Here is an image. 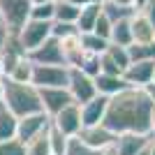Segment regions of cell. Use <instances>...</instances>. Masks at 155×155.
<instances>
[{"instance_id": "5b68a950", "label": "cell", "mask_w": 155, "mask_h": 155, "mask_svg": "<svg viewBox=\"0 0 155 155\" xmlns=\"http://www.w3.org/2000/svg\"><path fill=\"white\" fill-rule=\"evenodd\" d=\"M70 67L67 65H35L32 67V86L37 88H67Z\"/></svg>"}, {"instance_id": "8d00e7d4", "label": "cell", "mask_w": 155, "mask_h": 155, "mask_svg": "<svg viewBox=\"0 0 155 155\" xmlns=\"http://www.w3.org/2000/svg\"><path fill=\"white\" fill-rule=\"evenodd\" d=\"M7 39H9V32H7V28L0 23V53H2V49H5Z\"/></svg>"}, {"instance_id": "d4e9b609", "label": "cell", "mask_w": 155, "mask_h": 155, "mask_svg": "<svg viewBox=\"0 0 155 155\" xmlns=\"http://www.w3.org/2000/svg\"><path fill=\"white\" fill-rule=\"evenodd\" d=\"M79 12H81L79 5H72V2H67V0H56L53 21H60V23H77Z\"/></svg>"}, {"instance_id": "ab89813d", "label": "cell", "mask_w": 155, "mask_h": 155, "mask_svg": "<svg viewBox=\"0 0 155 155\" xmlns=\"http://www.w3.org/2000/svg\"><path fill=\"white\" fill-rule=\"evenodd\" d=\"M150 123H153V130H155V102H153V107H150Z\"/></svg>"}, {"instance_id": "4dcf8cb0", "label": "cell", "mask_w": 155, "mask_h": 155, "mask_svg": "<svg viewBox=\"0 0 155 155\" xmlns=\"http://www.w3.org/2000/svg\"><path fill=\"white\" fill-rule=\"evenodd\" d=\"M65 155H102V150L91 148V146H86L79 137H74V139H70V146H67V153Z\"/></svg>"}, {"instance_id": "d6a6232c", "label": "cell", "mask_w": 155, "mask_h": 155, "mask_svg": "<svg viewBox=\"0 0 155 155\" xmlns=\"http://www.w3.org/2000/svg\"><path fill=\"white\" fill-rule=\"evenodd\" d=\"M0 155H26V146H23L19 139L0 141Z\"/></svg>"}, {"instance_id": "8992f818", "label": "cell", "mask_w": 155, "mask_h": 155, "mask_svg": "<svg viewBox=\"0 0 155 155\" xmlns=\"http://www.w3.org/2000/svg\"><path fill=\"white\" fill-rule=\"evenodd\" d=\"M67 91H70L74 104L84 107L86 102H91L93 97H97V88H95V79L84 74L81 70L70 67V81H67Z\"/></svg>"}, {"instance_id": "9a60e30c", "label": "cell", "mask_w": 155, "mask_h": 155, "mask_svg": "<svg viewBox=\"0 0 155 155\" xmlns=\"http://www.w3.org/2000/svg\"><path fill=\"white\" fill-rule=\"evenodd\" d=\"M107 107H109V97H104V95H97V97H93L91 102H86L81 107L84 127H88V125H102L104 116H107Z\"/></svg>"}, {"instance_id": "d6986e66", "label": "cell", "mask_w": 155, "mask_h": 155, "mask_svg": "<svg viewBox=\"0 0 155 155\" xmlns=\"http://www.w3.org/2000/svg\"><path fill=\"white\" fill-rule=\"evenodd\" d=\"M100 16H102V2L84 5L81 12H79V19H77V30L79 32H93Z\"/></svg>"}, {"instance_id": "7a4b0ae2", "label": "cell", "mask_w": 155, "mask_h": 155, "mask_svg": "<svg viewBox=\"0 0 155 155\" xmlns=\"http://www.w3.org/2000/svg\"><path fill=\"white\" fill-rule=\"evenodd\" d=\"M2 104L12 111L16 118L37 114L42 109V100H39V88L32 84H19L12 79L2 77Z\"/></svg>"}, {"instance_id": "484cf974", "label": "cell", "mask_w": 155, "mask_h": 155, "mask_svg": "<svg viewBox=\"0 0 155 155\" xmlns=\"http://www.w3.org/2000/svg\"><path fill=\"white\" fill-rule=\"evenodd\" d=\"M26 155H51V143H49V130H44L39 137L26 143Z\"/></svg>"}, {"instance_id": "4fadbf2b", "label": "cell", "mask_w": 155, "mask_h": 155, "mask_svg": "<svg viewBox=\"0 0 155 155\" xmlns=\"http://www.w3.org/2000/svg\"><path fill=\"white\" fill-rule=\"evenodd\" d=\"M155 60H143V63H130L123 72V79L130 88H146L153 81Z\"/></svg>"}, {"instance_id": "44dd1931", "label": "cell", "mask_w": 155, "mask_h": 155, "mask_svg": "<svg viewBox=\"0 0 155 155\" xmlns=\"http://www.w3.org/2000/svg\"><path fill=\"white\" fill-rule=\"evenodd\" d=\"M16 123H19V118L0 102V141L16 139Z\"/></svg>"}, {"instance_id": "1f68e13d", "label": "cell", "mask_w": 155, "mask_h": 155, "mask_svg": "<svg viewBox=\"0 0 155 155\" xmlns=\"http://www.w3.org/2000/svg\"><path fill=\"white\" fill-rule=\"evenodd\" d=\"M77 23H60V21H53L51 26V37L56 39H63V37H70V35H77Z\"/></svg>"}, {"instance_id": "5bb4252c", "label": "cell", "mask_w": 155, "mask_h": 155, "mask_svg": "<svg viewBox=\"0 0 155 155\" xmlns=\"http://www.w3.org/2000/svg\"><path fill=\"white\" fill-rule=\"evenodd\" d=\"M153 137L150 134H137V132H125V134H118L116 141H114V150L118 155H137L141 153L146 146L150 143Z\"/></svg>"}, {"instance_id": "ee69618b", "label": "cell", "mask_w": 155, "mask_h": 155, "mask_svg": "<svg viewBox=\"0 0 155 155\" xmlns=\"http://www.w3.org/2000/svg\"><path fill=\"white\" fill-rule=\"evenodd\" d=\"M146 2H148V0H137V9H141V7L146 5Z\"/></svg>"}, {"instance_id": "ac0fdd59", "label": "cell", "mask_w": 155, "mask_h": 155, "mask_svg": "<svg viewBox=\"0 0 155 155\" xmlns=\"http://www.w3.org/2000/svg\"><path fill=\"white\" fill-rule=\"evenodd\" d=\"M130 26H132V39L134 42H155V26L141 12H134V16L130 19Z\"/></svg>"}, {"instance_id": "ba28073f", "label": "cell", "mask_w": 155, "mask_h": 155, "mask_svg": "<svg viewBox=\"0 0 155 155\" xmlns=\"http://www.w3.org/2000/svg\"><path fill=\"white\" fill-rule=\"evenodd\" d=\"M51 125H53L56 130H60L65 137H70V139L79 137V132L84 130V120H81V107L72 102L70 107H65L60 114H56V116L51 118Z\"/></svg>"}, {"instance_id": "7c38bea8", "label": "cell", "mask_w": 155, "mask_h": 155, "mask_svg": "<svg viewBox=\"0 0 155 155\" xmlns=\"http://www.w3.org/2000/svg\"><path fill=\"white\" fill-rule=\"evenodd\" d=\"M79 139H81L86 146L95 148V150H107V148L114 146L116 134H114L111 130H107L104 125H88V127H84L79 132Z\"/></svg>"}, {"instance_id": "603a6c76", "label": "cell", "mask_w": 155, "mask_h": 155, "mask_svg": "<svg viewBox=\"0 0 155 155\" xmlns=\"http://www.w3.org/2000/svg\"><path fill=\"white\" fill-rule=\"evenodd\" d=\"M130 63H143V60H155V42H132L127 46Z\"/></svg>"}, {"instance_id": "30bf717a", "label": "cell", "mask_w": 155, "mask_h": 155, "mask_svg": "<svg viewBox=\"0 0 155 155\" xmlns=\"http://www.w3.org/2000/svg\"><path fill=\"white\" fill-rule=\"evenodd\" d=\"M39 100H42V109L49 118H53L74 102L67 88H39Z\"/></svg>"}, {"instance_id": "60d3db41", "label": "cell", "mask_w": 155, "mask_h": 155, "mask_svg": "<svg viewBox=\"0 0 155 155\" xmlns=\"http://www.w3.org/2000/svg\"><path fill=\"white\" fill-rule=\"evenodd\" d=\"M102 155H118L116 150H114V146H111V148H107V150H102Z\"/></svg>"}, {"instance_id": "e575fe53", "label": "cell", "mask_w": 155, "mask_h": 155, "mask_svg": "<svg viewBox=\"0 0 155 155\" xmlns=\"http://www.w3.org/2000/svg\"><path fill=\"white\" fill-rule=\"evenodd\" d=\"M139 12H141L143 16H146V19H148L150 23L155 26V0H148V2H146V5L139 9Z\"/></svg>"}, {"instance_id": "bcb514c9", "label": "cell", "mask_w": 155, "mask_h": 155, "mask_svg": "<svg viewBox=\"0 0 155 155\" xmlns=\"http://www.w3.org/2000/svg\"><path fill=\"white\" fill-rule=\"evenodd\" d=\"M0 102H2V77H0Z\"/></svg>"}, {"instance_id": "83f0119b", "label": "cell", "mask_w": 155, "mask_h": 155, "mask_svg": "<svg viewBox=\"0 0 155 155\" xmlns=\"http://www.w3.org/2000/svg\"><path fill=\"white\" fill-rule=\"evenodd\" d=\"M102 12L107 14L114 23H116V21H120V19H132L134 12H139V9H127V7L114 5V2H109V0H102Z\"/></svg>"}, {"instance_id": "6da1fadb", "label": "cell", "mask_w": 155, "mask_h": 155, "mask_svg": "<svg viewBox=\"0 0 155 155\" xmlns=\"http://www.w3.org/2000/svg\"><path fill=\"white\" fill-rule=\"evenodd\" d=\"M150 107L153 102L143 93V88H125L116 97H109V107H107V116L102 125L111 130L116 137L125 132L153 134Z\"/></svg>"}, {"instance_id": "c3c4849f", "label": "cell", "mask_w": 155, "mask_h": 155, "mask_svg": "<svg viewBox=\"0 0 155 155\" xmlns=\"http://www.w3.org/2000/svg\"><path fill=\"white\" fill-rule=\"evenodd\" d=\"M150 137H153V141H155V130H153V134H150Z\"/></svg>"}, {"instance_id": "3957f363", "label": "cell", "mask_w": 155, "mask_h": 155, "mask_svg": "<svg viewBox=\"0 0 155 155\" xmlns=\"http://www.w3.org/2000/svg\"><path fill=\"white\" fill-rule=\"evenodd\" d=\"M51 26H53V21H35V19H28L26 26L21 28L16 35H12V37L16 39L19 49L28 56L30 51H35L37 46H42L46 39L51 37Z\"/></svg>"}, {"instance_id": "7dc6e473", "label": "cell", "mask_w": 155, "mask_h": 155, "mask_svg": "<svg viewBox=\"0 0 155 155\" xmlns=\"http://www.w3.org/2000/svg\"><path fill=\"white\" fill-rule=\"evenodd\" d=\"M0 77H2V63H0Z\"/></svg>"}, {"instance_id": "cb8c5ba5", "label": "cell", "mask_w": 155, "mask_h": 155, "mask_svg": "<svg viewBox=\"0 0 155 155\" xmlns=\"http://www.w3.org/2000/svg\"><path fill=\"white\" fill-rule=\"evenodd\" d=\"M79 39H81V46H84L86 53H95V56H102L107 51V46L111 44L109 39L100 37L95 32H79Z\"/></svg>"}, {"instance_id": "f6af8a7d", "label": "cell", "mask_w": 155, "mask_h": 155, "mask_svg": "<svg viewBox=\"0 0 155 155\" xmlns=\"http://www.w3.org/2000/svg\"><path fill=\"white\" fill-rule=\"evenodd\" d=\"M150 155H155V141L150 139Z\"/></svg>"}, {"instance_id": "ffe728a7", "label": "cell", "mask_w": 155, "mask_h": 155, "mask_svg": "<svg viewBox=\"0 0 155 155\" xmlns=\"http://www.w3.org/2000/svg\"><path fill=\"white\" fill-rule=\"evenodd\" d=\"M32 67H35V63L28 56H21L5 77L12 79V81H19V84H32Z\"/></svg>"}, {"instance_id": "74e56055", "label": "cell", "mask_w": 155, "mask_h": 155, "mask_svg": "<svg viewBox=\"0 0 155 155\" xmlns=\"http://www.w3.org/2000/svg\"><path fill=\"white\" fill-rule=\"evenodd\" d=\"M143 93L148 95V100H150V102H155V81H150V84L146 86V88H143Z\"/></svg>"}, {"instance_id": "2e32d148", "label": "cell", "mask_w": 155, "mask_h": 155, "mask_svg": "<svg viewBox=\"0 0 155 155\" xmlns=\"http://www.w3.org/2000/svg\"><path fill=\"white\" fill-rule=\"evenodd\" d=\"M95 88H97V95L116 97L118 93H123L125 88H130V86L125 84V79L118 77V74H104V72H100L95 77Z\"/></svg>"}, {"instance_id": "7402d4cb", "label": "cell", "mask_w": 155, "mask_h": 155, "mask_svg": "<svg viewBox=\"0 0 155 155\" xmlns=\"http://www.w3.org/2000/svg\"><path fill=\"white\" fill-rule=\"evenodd\" d=\"M111 44L116 46H130L134 39H132V26H130V19H120L114 23L111 28V37H109Z\"/></svg>"}, {"instance_id": "277c9868", "label": "cell", "mask_w": 155, "mask_h": 155, "mask_svg": "<svg viewBox=\"0 0 155 155\" xmlns=\"http://www.w3.org/2000/svg\"><path fill=\"white\" fill-rule=\"evenodd\" d=\"M30 0H0V21L9 35H16L30 19Z\"/></svg>"}, {"instance_id": "f1b7e54d", "label": "cell", "mask_w": 155, "mask_h": 155, "mask_svg": "<svg viewBox=\"0 0 155 155\" xmlns=\"http://www.w3.org/2000/svg\"><path fill=\"white\" fill-rule=\"evenodd\" d=\"M53 14H56V0H53V2H42V5H32L30 19H35V21H53Z\"/></svg>"}, {"instance_id": "836d02e7", "label": "cell", "mask_w": 155, "mask_h": 155, "mask_svg": "<svg viewBox=\"0 0 155 155\" xmlns=\"http://www.w3.org/2000/svg\"><path fill=\"white\" fill-rule=\"evenodd\" d=\"M111 28H114V21L107 16V14L102 12V16L97 19V23H95V35H100V37H104V39H109L111 37Z\"/></svg>"}, {"instance_id": "4316f807", "label": "cell", "mask_w": 155, "mask_h": 155, "mask_svg": "<svg viewBox=\"0 0 155 155\" xmlns=\"http://www.w3.org/2000/svg\"><path fill=\"white\" fill-rule=\"evenodd\" d=\"M49 143H51V155H65L67 146H70V137H65L60 130L51 125L49 127Z\"/></svg>"}, {"instance_id": "e0dca14e", "label": "cell", "mask_w": 155, "mask_h": 155, "mask_svg": "<svg viewBox=\"0 0 155 155\" xmlns=\"http://www.w3.org/2000/svg\"><path fill=\"white\" fill-rule=\"evenodd\" d=\"M60 46H63V56H65L67 67H79L84 56H86L84 46H81V39H79V32L77 35H70V37H63L60 39Z\"/></svg>"}, {"instance_id": "9c48e42d", "label": "cell", "mask_w": 155, "mask_h": 155, "mask_svg": "<svg viewBox=\"0 0 155 155\" xmlns=\"http://www.w3.org/2000/svg\"><path fill=\"white\" fill-rule=\"evenodd\" d=\"M127 65H130L127 46L109 44L107 51L100 56V67H102L104 74H118V77H123V72L127 70Z\"/></svg>"}, {"instance_id": "52a82bcc", "label": "cell", "mask_w": 155, "mask_h": 155, "mask_svg": "<svg viewBox=\"0 0 155 155\" xmlns=\"http://www.w3.org/2000/svg\"><path fill=\"white\" fill-rule=\"evenodd\" d=\"M49 127H51V118L46 116L44 111L23 116V118H19V123H16V139L26 146L28 141H32L35 137H39L44 130H49Z\"/></svg>"}, {"instance_id": "681fc988", "label": "cell", "mask_w": 155, "mask_h": 155, "mask_svg": "<svg viewBox=\"0 0 155 155\" xmlns=\"http://www.w3.org/2000/svg\"><path fill=\"white\" fill-rule=\"evenodd\" d=\"M153 81H155V70H153Z\"/></svg>"}, {"instance_id": "f546056e", "label": "cell", "mask_w": 155, "mask_h": 155, "mask_svg": "<svg viewBox=\"0 0 155 155\" xmlns=\"http://www.w3.org/2000/svg\"><path fill=\"white\" fill-rule=\"evenodd\" d=\"M74 70H81L84 74H88V77L95 79L97 74L102 72V67H100V56H95V53H86L84 60H81V65L74 67Z\"/></svg>"}, {"instance_id": "f35d334b", "label": "cell", "mask_w": 155, "mask_h": 155, "mask_svg": "<svg viewBox=\"0 0 155 155\" xmlns=\"http://www.w3.org/2000/svg\"><path fill=\"white\" fill-rule=\"evenodd\" d=\"M67 2H72V5H79V7H84V5H93V2H102V0H67Z\"/></svg>"}, {"instance_id": "b9f144b4", "label": "cell", "mask_w": 155, "mask_h": 155, "mask_svg": "<svg viewBox=\"0 0 155 155\" xmlns=\"http://www.w3.org/2000/svg\"><path fill=\"white\" fill-rule=\"evenodd\" d=\"M137 155H150V143H148V146H146V148L141 150V153H137Z\"/></svg>"}, {"instance_id": "f907efd6", "label": "cell", "mask_w": 155, "mask_h": 155, "mask_svg": "<svg viewBox=\"0 0 155 155\" xmlns=\"http://www.w3.org/2000/svg\"><path fill=\"white\" fill-rule=\"evenodd\" d=\"M0 23H2V21H0Z\"/></svg>"}, {"instance_id": "8fae6325", "label": "cell", "mask_w": 155, "mask_h": 155, "mask_svg": "<svg viewBox=\"0 0 155 155\" xmlns=\"http://www.w3.org/2000/svg\"><path fill=\"white\" fill-rule=\"evenodd\" d=\"M28 58L35 65H67L63 56V46H60V39L49 37L42 46H37L35 51L28 53Z\"/></svg>"}, {"instance_id": "d590c367", "label": "cell", "mask_w": 155, "mask_h": 155, "mask_svg": "<svg viewBox=\"0 0 155 155\" xmlns=\"http://www.w3.org/2000/svg\"><path fill=\"white\" fill-rule=\"evenodd\" d=\"M118 7H127V9H137V0H109Z\"/></svg>"}, {"instance_id": "7bdbcfd3", "label": "cell", "mask_w": 155, "mask_h": 155, "mask_svg": "<svg viewBox=\"0 0 155 155\" xmlns=\"http://www.w3.org/2000/svg\"><path fill=\"white\" fill-rule=\"evenodd\" d=\"M32 5H42V2H53V0H30Z\"/></svg>"}]
</instances>
